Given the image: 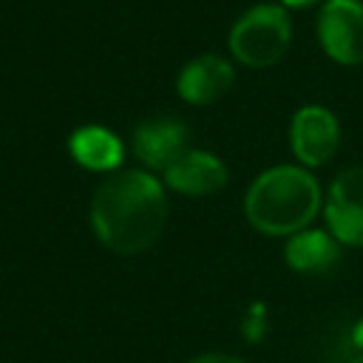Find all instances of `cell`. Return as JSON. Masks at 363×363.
I'll list each match as a JSON object with an SVG mask.
<instances>
[{"label": "cell", "instance_id": "cell-14", "mask_svg": "<svg viewBox=\"0 0 363 363\" xmlns=\"http://www.w3.org/2000/svg\"><path fill=\"white\" fill-rule=\"evenodd\" d=\"M352 343L363 352V318H360V320L354 323V329H352Z\"/></svg>", "mask_w": 363, "mask_h": 363}, {"label": "cell", "instance_id": "cell-1", "mask_svg": "<svg viewBox=\"0 0 363 363\" xmlns=\"http://www.w3.org/2000/svg\"><path fill=\"white\" fill-rule=\"evenodd\" d=\"M170 216L164 184L147 170L111 173L91 199V230L113 255H142L164 233Z\"/></svg>", "mask_w": 363, "mask_h": 363}, {"label": "cell", "instance_id": "cell-8", "mask_svg": "<svg viewBox=\"0 0 363 363\" xmlns=\"http://www.w3.org/2000/svg\"><path fill=\"white\" fill-rule=\"evenodd\" d=\"M230 173L227 164L201 147H187L167 170H164V187L182 193V196H213L224 190Z\"/></svg>", "mask_w": 363, "mask_h": 363}, {"label": "cell", "instance_id": "cell-13", "mask_svg": "<svg viewBox=\"0 0 363 363\" xmlns=\"http://www.w3.org/2000/svg\"><path fill=\"white\" fill-rule=\"evenodd\" d=\"M187 363H244V360L235 354H227V352H204V354L190 357Z\"/></svg>", "mask_w": 363, "mask_h": 363}, {"label": "cell", "instance_id": "cell-2", "mask_svg": "<svg viewBox=\"0 0 363 363\" xmlns=\"http://www.w3.org/2000/svg\"><path fill=\"white\" fill-rule=\"evenodd\" d=\"M320 204V184L303 164H275L258 173L244 193V216L250 227L275 238H289L312 227Z\"/></svg>", "mask_w": 363, "mask_h": 363}, {"label": "cell", "instance_id": "cell-12", "mask_svg": "<svg viewBox=\"0 0 363 363\" xmlns=\"http://www.w3.org/2000/svg\"><path fill=\"white\" fill-rule=\"evenodd\" d=\"M241 332L250 343H258L267 335V306L264 303H252V309L241 320Z\"/></svg>", "mask_w": 363, "mask_h": 363}, {"label": "cell", "instance_id": "cell-11", "mask_svg": "<svg viewBox=\"0 0 363 363\" xmlns=\"http://www.w3.org/2000/svg\"><path fill=\"white\" fill-rule=\"evenodd\" d=\"M340 252H343L340 241L329 230H315V227H306L289 235L284 247V258L289 269L303 272V275H323L335 269V264L340 261Z\"/></svg>", "mask_w": 363, "mask_h": 363}, {"label": "cell", "instance_id": "cell-4", "mask_svg": "<svg viewBox=\"0 0 363 363\" xmlns=\"http://www.w3.org/2000/svg\"><path fill=\"white\" fill-rule=\"evenodd\" d=\"M318 40L329 60L340 65L363 62V3L326 0L318 14Z\"/></svg>", "mask_w": 363, "mask_h": 363}, {"label": "cell", "instance_id": "cell-10", "mask_svg": "<svg viewBox=\"0 0 363 363\" xmlns=\"http://www.w3.org/2000/svg\"><path fill=\"white\" fill-rule=\"evenodd\" d=\"M68 153L79 167L91 173H116L125 159L122 139L111 128H102V125L77 128L68 136Z\"/></svg>", "mask_w": 363, "mask_h": 363}, {"label": "cell", "instance_id": "cell-9", "mask_svg": "<svg viewBox=\"0 0 363 363\" xmlns=\"http://www.w3.org/2000/svg\"><path fill=\"white\" fill-rule=\"evenodd\" d=\"M233 79H235V71L224 57L199 54L179 71L176 91L190 105H213L230 91Z\"/></svg>", "mask_w": 363, "mask_h": 363}, {"label": "cell", "instance_id": "cell-3", "mask_svg": "<svg viewBox=\"0 0 363 363\" xmlns=\"http://www.w3.org/2000/svg\"><path fill=\"white\" fill-rule=\"evenodd\" d=\"M292 40V20L284 6L261 3L244 11L230 28V54L250 68L275 65Z\"/></svg>", "mask_w": 363, "mask_h": 363}, {"label": "cell", "instance_id": "cell-7", "mask_svg": "<svg viewBox=\"0 0 363 363\" xmlns=\"http://www.w3.org/2000/svg\"><path fill=\"white\" fill-rule=\"evenodd\" d=\"M187 125L176 116H153L133 128L130 150L147 167L164 173L190 145H187Z\"/></svg>", "mask_w": 363, "mask_h": 363}, {"label": "cell", "instance_id": "cell-16", "mask_svg": "<svg viewBox=\"0 0 363 363\" xmlns=\"http://www.w3.org/2000/svg\"><path fill=\"white\" fill-rule=\"evenodd\" d=\"M349 363H363V352H360V354H357V357H352V360H349Z\"/></svg>", "mask_w": 363, "mask_h": 363}, {"label": "cell", "instance_id": "cell-15", "mask_svg": "<svg viewBox=\"0 0 363 363\" xmlns=\"http://www.w3.org/2000/svg\"><path fill=\"white\" fill-rule=\"evenodd\" d=\"M309 3H315V0H278V6H284V9H301Z\"/></svg>", "mask_w": 363, "mask_h": 363}, {"label": "cell", "instance_id": "cell-6", "mask_svg": "<svg viewBox=\"0 0 363 363\" xmlns=\"http://www.w3.org/2000/svg\"><path fill=\"white\" fill-rule=\"evenodd\" d=\"M329 233L349 247L363 250V164L343 170L323 201Z\"/></svg>", "mask_w": 363, "mask_h": 363}, {"label": "cell", "instance_id": "cell-5", "mask_svg": "<svg viewBox=\"0 0 363 363\" xmlns=\"http://www.w3.org/2000/svg\"><path fill=\"white\" fill-rule=\"evenodd\" d=\"M289 145L303 167L326 164L340 145V122L323 105H303L289 122Z\"/></svg>", "mask_w": 363, "mask_h": 363}]
</instances>
